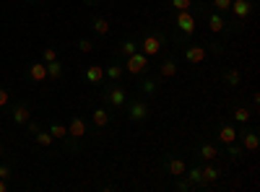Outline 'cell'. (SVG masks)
<instances>
[{"label":"cell","instance_id":"obj_1","mask_svg":"<svg viewBox=\"0 0 260 192\" xmlns=\"http://www.w3.org/2000/svg\"><path fill=\"white\" fill-rule=\"evenodd\" d=\"M175 26H177V31H175V36H172V42H175V47H185V45H190V36L195 34V16H192V11H177L175 13Z\"/></svg>","mask_w":260,"mask_h":192},{"label":"cell","instance_id":"obj_2","mask_svg":"<svg viewBox=\"0 0 260 192\" xmlns=\"http://www.w3.org/2000/svg\"><path fill=\"white\" fill-rule=\"evenodd\" d=\"M102 99L110 109H120L127 101V91L122 86V81H104L102 83Z\"/></svg>","mask_w":260,"mask_h":192},{"label":"cell","instance_id":"obj_3","mask_svg":"<svg viewBox=\"0 0 260 192\" xmlns=\"http://www.w3.org/2000/svg\"><path fill=\"white\" fill-rule=\"evenodd\" d=\"M164 45H167V36H164V31H159V29H148V31L138 39V50H141L143 55H148V57L159 55V52L164 50Z\"/></svg>","mask_w":260,"mask_h":192},{"label":"cell","instance_id":"obj_4","mask_svg":"<svg viewBox=\"0 0 260 192\" xmlns=\"http://www.w3.org/2000/svg\"><path fill=\"white\" fill-rule=\"evenodd\" d=\"M125 109H127V120L130 122H146L148 114H151L148 104H146V99L141 94H136L130 101H125Z\"/></svg>","mask_w":260,"mask_h":192},{"label":"cell","instance_id":"obj_5","mask_svg":"<svg viewBox=\"0 0 260 192\" xmlns=\"http://www.w3.org/2000/svg\"><path fill=\"white\" fill-rule=\"evenodd\" d=\"M122 68H125L127 73H133V75H146V73L151 70V60H148V55H143L141 50H136L130 57H125Z\"/></svg>","mask_w":260,"mask_h":192},{"label":"cell","instance_id":"obj_6","mask_svg":"<svg viewBox=\"0 0 260 192\" xmlns=\"http://www.w3.org/2000/svg\"><path fill=\"white\" fill-rule=\"evenodd\" d=\"M237 140H240V145L245 148L247 153H252V151L260 148V135H257L255 127H250V125H242L240 130H237Z\"/></svg>","mask_w":260,"mask_h":192},{"label":"cell","instance_id":"obj_7","mask_svg":"<svg viewBox=\"0 0 260 192\" xmlns=\"http://www.w3.org/2000/svg\"><path fill=\"white\" fill-rule=\"evenodd\" d=\"M203 13H206V21H208V29L213 31V34H224V26H226V18H224V13H219V11H213V8H208V6H198Z\"/></svg>","mask_w":260,"mask_h":192},{"label":"cell","instance_id":"obj_8","mask_svg":"<svg viewBox=\"0 0 260 192\" xmlns=\"http://www.w3.org/2000/svg\"><path fill=\"white\" fill-rule=\"evenodd\" d=\"M161 169H167V174H172V177H182L187 164L180 156H175V153H164L161 156Z\"/></svg>","mask_w":260,"mask_h":192},{"label":"cell","instance_id":"obj_9","mask_svg":"<svg viewBox=\"0 0 260 192\" xmlns=\"http://www.w3.org/2000/svg\"><path fill=\"white\" fill-rule=\"evenodd\" d=\"M159 83H161V78L154 73V75H141V81H138V94L143 96V99H151L156 94V89H159Z\"/></svg>","mask_w":260,"mask_h":192},{"label":"cell","instance_id":"obj_10","mask_svg":"<svg viewBox=\"0 0 260 192\" xmlns=\"http://www.w3.org/2000/svg\"><path fill=\"white\" fill-rule=\"evenodd\" d=\"M232 18H242L247 21L255 13V0H232V8H229Z\"/></svg>","mask_w":260,"mask_h":192},{"label":"cell","instance_id":"obj_11","mask_svg":"<svg viewBox=\"0 0 260 192\" xmlns=\"http://www.w3.org/2000/svg\"><path fill=\"white\" fill-rule=\"evenodd\" d=\"M26 127H29V133L37 138V143H39L42 148H50V145H52V140H55V138H52V135H50V130H45V127H42L39 122H31V120H29V122H26Z\"/></svg>","mask_w":260,"mask_h":192},{"label":"cell","instance_id":"obj_12","mask_svg":"<svg viewBox=\"0 0 260 192\" xmlns=\"http://www.w3.org/2000/svg\"><path fill=\"white\" fill-rule=\"evenodd\" d=\"M185 179H187L195 189H206V187H208V182L203 179V172H201V166H198V164H192V166L185 169Z\"/></svg>","mask_w":260,"mask_h":192},{"label":"cell","instance_id":"obj_13","mask_svg":"<svg viewBox=\"0 0 260 192\" xmlns=\"http://www.w3.org/2000/svg\"><path fill=\"white\" fill-rule=\"evenodd\" d=\"M182 50H185V60L190 62V65H198V62H203L208 57V52H206L203 45H185Z\"/></svg>","mask_w":260,"mask_h":192},{"label":"cell","instance_id":"obj_14","mask_svg":"<svg viewBox=\"0 0 260 192\" xmlns=\"http://www.w3.org/2000/svg\"><path fill=\"white\" fill-rule=\"evenodd\" d=\"M91 122H94V127L96 130H102V127H107L112 122V112H110V106H96V109L91 112Z\"/></svg>","mask_w":260,"mask_h":192},{"label":"cell","instance_id":"obj_15","mask_svg":"<svg viewBox=\"0 0 260 192\" xmlns=\"http://www.w3.org/2000/svg\"><path fill=\"white\" fill-rule=\"evenodd\" d=\"M219 156H221V151H219V145H213V143H201L195 148V159H201V161H213Z\"/></svg>","mask_w":260,"mask_h":192},{"label":"cell","instance_id":"obj_16","mask_svg":"<svg viewBox=\"0 0 260 192\" xmlns=\"http://www.w3.org/2000/svg\"><path fill=\"white\" fill-rule=\"evenodd\" d=\"M11 120H13L16 125H26V122L31 120V109H29V104H24V101L13 104V109H11Z\"/></svg>","mask_w":260,"mask_h":192},{"label":"cell","instance_id":"obj_17","mask_svg":"<svg viewBox=\"0 0 260 192\" xmlns=\"http://www.w3.org/2000/svg\"><path fill=\"white\" fill-rule=\"evenodd\" d=\"M136 50H138V39H136V36H125V39L120 42V47L115 50V57H120V62H122L125 57H130Z\"/></svg>","mask_w":260,"mask_h":192},{"label":"cell","instance_id":"obj_18","mask_svg":"<svg viewBox=\"0 0 260 192\" xmlns=\"http://www.w3.org/2000/svg\"><path fill=\"white\" fill-rule=\"evenodd\" d=\"M156 75H159L161 81H164V78H172V75H177V60L172 57V55H167V57L161 60V65H159Z\"/></svg>","mask_w":260,"mask_h":192},{"label":"cell","instance_id":"obj_19","mask_svg":"<svg viewBox=\"0 0 260 192\" xmlns=\"http://www.w3.org/2000/svg\"><path fill=\"white\" fill-rule=\"evenodd\" d=\"M83 135H86V120H83V117H73L71 125H68V138L81 140Z\"/></svg>","mask_w":260,"mask_h":192},{"label":"cell","instance_id":"obj_20","mask_svg":"<svg viewBox=\"0 0 260 192\" xmlns=\"http://www.w3.org/2000/svg\"><path fill=\"white\" fill-rule=\"evenodd\" d=\"M201 172H203V179L211 184V182H216V179H221L224 169H221V166H216V164H211V161H206V164L201 166Z\"/></svg>","mask_w":260,"mask_h":192},{"label":"cell","instance_id":"obj_21","mask_svg":"<svg viewBox=\"0 0 260 192\" xmlns=\"http://www.w3.org/2000/svg\"><path fill=\"white\" fill-rule=\"evenodd\" d=\"M221 81L226 83L229 89H237L242 83V70H237V68H226L224 73H221Z\"/></svg>","mask_w":260,"mask_h":192},{"label":"cell","instance_id":"obj_22","mask_svg":"<svg viewBox=\"0 0 260 192\" xmlns=\"http://www.w3.org/2000/svg\"><path fill=\"white\" fill-rule=\"evenodd\" d=\"M234 140H237V127L229 125V122H224V125L219 127V143L226 145V143H234Z\"/></svg>","mask_w":260,"mask_h":192},{"label":"cell","instance_id":"obj_23","mask_svg":"<svg viewBox=\"0 0 260 192\" xmlns=\"http://www.w3.org/2000/svg\"><path fill=\"white\" fill-rule=\"evenodd\" d=\"M86 83H91V86H102V83H104V70L99 65H89V68H86Z\"/></svg>","mask_w":260,"mask_h":192},{"label":"cell","instance_id":"obj_24","mask_svg":"<svg viewBox=\"0 0 260 192\" xmlns=\"http://www.w3.org/2000/svg\"><path fill=\"white\" fill-rule=\"evenodd\" d=\"M91 29H94V34L107 36L110 34V21H107L104 16H91Z\"/></svg>","mask_w":260,"mask_h":192},{"label":"cell","instance_id":"obj_25","mask_svg":"<svg viewBox=\"0 0 260 192\" xmlns=\"http://www.w3.org/2000/svg\"><path fill=\"white\" fill-rule=\"evenodd\" d=\"M29 78H31L34 83L45 81V78H47V65H45V62H34V65L29 68Z\"/></svg>","mask_w":260,"mask_h":192},{"label":"cell","instance_id":"obj_26","mask_svg":"<svg viewBox=\"0 0 260 192\" xmlns=\"http://www.w3.org/2000/svg\"><path fill=\"white\" fill-rule=\"evenodd\" d=\"M224 153H226V156H229L232 161H240V159H242V156H245L247 151H245V148H242L240 143L234 140V143H226V145H224Z\"/></svg>","mask_w":260,"mask_h":192},{"label":"cell","instance_id":"obj_27","mask_svg":"<svg viewBox=\"0 0 260 192\" xmlns=\"http://www.w3.org/2000/svg\"><path fill=\"white\" fill-rule=\"evenodd\" d=\"M122 73H125L122 62H112L110 68H104V78L107 81H122Z\"/></svg>","mask_w":260,"mask_h":192},{"label":"cell","instance_id":"obj_28","mask_svg":"<svg viewBox=\"0 0 260 192\" xmlns=\"http://www.w3.org/2000/svg\"><path fill=\"white\" fill-rule=\"evenodd\" d=\"M47 65V78H52V81H57V78H62V62L60 60H52V62H45Z\"/></svg>","mask_w":260,"mask_h":192},{"label":"cell","instance_id":"obj_29","mask_svg":"<svg viewBox=\"0 0 260 192\" xmlns=\"http://www.w3.org/2000/svg\"><path fill=\"white\" fill-rule=\"evenodd\" d=\"M232 117H234L237 122H240V125H247V122L252 120V112H250V109H245V106H237V109L232 112Z\"/></svg>","mask_w":260,"mask_h":192},{"label":"cell","instance_id":"obj_30","mask_svg":"<svg viewBox=\"0 0 260 192\" xmlns=\"http://www.w3.org/2000/svg\"><path fill=\"white\" fill-rule=\"evenodd\" d=\"M50 135H52L55 140H62L65 135H68V127L60 125V122H52V125H50Z\"/></svg>","mask_w":260,"mask_h":192},{"label":"cell","instance_id":"obj_31","mask_svg":"<svg viewBox=\"0 0 260 192\" xmlns=\"http://www.w3.org/2000/svg\"><path fill=\"white\" fill-rule=\"evenodd\" d=\"M206 52L208 55H216V57H219V55H224V45H221V42H206Z\"/></svg>","mask_w":260,"mask_h":192},{"label":"cell","instance_id":"obj_32","mask_svg":"<svg viewBox=\"0 0 260 192\" xmlns=\"http://www.w3.org/2000/svg\"><path fill=\"white\" fill-rule=\"evenodd\" d=\"M175 189H177V192H192L195 187H192V184L185 179V174H182V177H175Z\"/></svg>","mask_w":260,"mask_h":192},{"label":"cell","instance_id":"obj_33","mask_svg":"<svg viewBox=\"0 0 260 192\" xmlns=\"http://www.w3.org/2000/svg\"><path fill=\"white\" fill-rule=\"evenodd\" d=\"M211 8H213V11H219V13H229L232 0H211Z\"/></svg>","mask_w":260,"mask_h":192},{"label":"cell","instance_id":"obj_34","mask_svg":"<svg viewBox=\"0 0 260 192\" xmlns=\"http://www.w3.org/2000/svg\"><path fill=\"white\" fill-rule=\"evenodd\" d=\"M169 6L175 11H192V0H169Z\"/></svg>","mask_w":260,"mask_h":192},{"label":"cell","instance_id":"obj_35","mask_svg":"<svg viewBox=\"0 0 260 192\" xmlns=\"http://www.w3.org/2000/svg\"><path fill=\"white\" fill-rule=\"evenodd\" d=\"M42 60H45V62H52V60H57V50H52V47H45V50H42Z\"/></svg>","mask_w":260,"mask_h":192},{"label":"cell","instance_id":"obj_36","mask_svg":"<svg viewBox=\"0 0 260 192\" xmlns=\"http://www.w3.org/2000/svg\"><path fill=\"white\" fill-rule=\"evenodd\" d=\"M78 50L81 52H91L94 50V42L91 39H78Z\"/></svg>","mask_w":260,"mask_h":192},{"label":"cell","instance_id":"obj_37","mask_svg":"<svg viewBox=\"0 0 260 192\" xmlns=\"http://www.w3.org/2000/svg\"><path fill=\"white\" fill-rule=\"evenodd\" d=\"M11 177H13V169H11L8 164H0V179H6V182H8Z\"/></svg>","mask_w":260,"mask_h":192},{"label":"cell","instance_id":"obj_38","mask_svg":"<svg viewBox=\"0 0 260 192\" xmlns=\"http://www.w3.org/2000/svg\"><path fill=\"white\" fill-rule=\"evenodd\" d=\"M8 104H11V94L0 86V109H3V106H8Z\"/></svg>","mask_w":260,"mask_h":192},{"label":"cell","instance_id":"obj_39","mask_svg":"<svg viewBox=\"0 0 260 192\" xmlns=\"http://www.w3.org/2000/svg\"><path fill=\"white\" fill-rule=\"evenodd\" d=\"M6 189H8V182H6V179H0V192H6Z\"/></svg>","mask_w":260,"mask_h":192},{"label":"cell","instance_id":"obj_40","mask_svg":"<svg viewBox=\"0 0 260 192\" xmlns=\"http://www.w3.org/2000/svg\"><path fill=\"white\" fill-rule=\"evenodd\" d=\"M83 3H86V6H99L102 0H83Z\"/></svg>","mask_w":260,"mask_h":192},{"label":"cell","instance_id":"obj_41","mask_svg":"<svg viewBox=\"0 0 260 192\" xmlns=\"http://www.w3.org/2000/svg\"><path fill=\"white\" fill-rule=\"evenodd\" d=\"M0 156H6V148L3 145H0Z\"/></svg>","mask_w":260,"mask_h":192}]
</instances>
